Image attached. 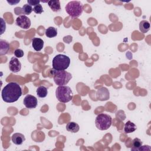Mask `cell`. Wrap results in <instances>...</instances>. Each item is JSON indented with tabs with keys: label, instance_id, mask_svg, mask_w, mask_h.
<instances>
[{
	"label": "cell",
	"instance_id": "cell-4",
	"mask_svg": "<svg viewBox=\"0 0 151 151\" xmlns=\"http://www.w3.org/2000/svg\"><path fill=\"white\" fill-rule=\"evenodd\" d=\"M52 73L55 83L58 86L66 85L72 78L71 73L65 70H52Z\"/></svg>",
	"mask_w": 151,
	"mask_h": 151
},
{
	"label": "cell",
	"instance_id": "cell-15",
	"mask_svg": "<svg viewBox=\"0 0 151 151\" xmlns=\"http://www.w3.org/2000/svg\"><path fill=\"white\" fill-rule=\"evenodd\" d=\"M66 129L67 131L71 133H77L80 129V126L77 123L74 122H70L67 124Z\"/></svg>",
	"mask_w": 151,
	"mask_h": 151
},
{
	"label": "cell",
	"instance_id": "cell-19",
	"mask_svg": "<svg viewBox=\"0 0 151 151\" xmlns=\"http://www.w3.org/2000/svg\"><path fill=\"white\" fill-rule=\"evenodd\" d=\"M37 94L40 98H44L47 96L48 90L47 88L43 86H41L37 89Z\"/></svg>",
	"mask_w": 151,
	"mask_h": 151
},
{
	"label": "cell",
	"instance_id": "cell-24",
	"mask_svg": "<svg viewBox=\"0 0 151 151\" xmlns=\"http://www.w3.org/2000/svg\"><path fill=\"white\" fill-rule=\"evenodd\" d=\"M27 2L29 5L34 6L38 5V4H40V1H29V0H28Z\"/></svg>",
	"mask_w": 151,
	"mask_h": 151
},
{
	"label": "cell",
	"instance_id": "cell-1",
	"mask_svg": "<svg viewBox=\"0 0 151 151\" xmlns=\"http://www.w3.org/2000/svg\"><path fill=\"white\" fill-rule=\"evenodd\" d=\"M1 96L6 103L15 102L22 96L21 87L16 82H10L2 89Z\"/></svg>",
	"mask_w": 151,
	"mask_h": 151
},
{
	"label": "cell",
	"instance_id": "cell-18",
	"mask_svg": "<svg viewBox=\"0 0 151 151\" xmlns=\"http://www.w3.org/2000/svg\"><path fill=\"white\" fill-rule=\"evenodd\" d=\"M45 35L48 38H53L57 36V28L53 27H50L45 29Z\"/></svg>",
	"mask_w": 151,
	"mask_h": 151
},
{
	"label": "cell",
	"instance_id": "cell-25",
	"mask_svg": "<svg viewBox=\"0 0 151 151\" xmlns=\"http://www.w3.org/2000/svg\"><path fill=\"white\" fill-rule=\"evenodd\" d=\"M1 23H2V27H1V34H2L3 32H4V31H5V28H6V24H5V22H4V21L3 20L2 18H1Z\"/></svg>",
	"mask_w": 151,
	"mask_h": 151
},
{
	"label": "cell",
	"instance_id": "cell-11",
	"mask_svg": "<svg viewBox=\"0 0 151 151\" xmlns=\"http://www.w3.org/2000/svg\"><path fill=\"white\" fill-rule=\"evenodd\" d=\"M32 46L35 51H40L44 47V41L40 38H34L32 40Z\"/></svg>",
	"mask_w": 151,
	"mask_h": 151
},
{
	"label": "cell",
	"instance_id": "cell-13",
	"mask_svg": "<svg viewBox=\"0 0 151 151\" xmlns=\"http://www.w3.org/2000/svg\"><path fill=\"white\" fill-rule=\"evenodd\" d=\"M0 45H1L0 55H2L6 54L9 50V43L6 41L0 40Z\"/></svg>",
	"mask_w": 151,
	"mask_h": 151
},
{
	"label": "cell",
	"instance_id": "cell-16",
	"mask_svg": "<svg viewBox=\"0 0 151 151\" xmlns=\"http://www.w3.org/2000/svg\"><path fill=\"white\" fill-rule=\"evenodd\" d=\"M48 5L54 12H58L61 9L60 2L59 1H48Z\"/></svg>",
	"mask_w": 151,
	"mask_h": 151
},
{
	"label": "cell",
	"instance_id": "cell-22",
	"mask_svg": "<svg viewBox=\"0 0 151 151\" xmlns=\"http://www.w3.org/2000/svg\"><path fill=\"white\" fill-rule=\"evenodd\" d=\"M33 11L35 13H36L37 14H41L43 12V8H42V5L40 4H38L37 5L34 6L33 8Z\"/></svg>",
	"mask_w": 151,
	"mask_h": 151
},
{
	"label": "cell",
	"instance_id": "cell-21",
	"mask_svg": "<svg viewBox=\"0 0 151 151\" xmlns=\"http://www.w3.org/2000/svg\"><path fill=\"white\" fill-rule=\"evenodd\" d=\"M21 12L24 15H29L32 11H33V8L32 6L29 5V4H25L24 6L21 8Z\"/></svg>",
	"mask_w": 151,
	"mask_h": 151
},
{
	"label": "cell",
	"instance_id": "cell-7",
	"mask_svg": "<svg viewBox=\"0 0 151 151\" xmlns=\"http://www.w3.org/2000/svg\"><path fill=\"white\" fill-rule=\"evenodd\" d=\"M16 24L22 29H28L31 26V21L28 17L23 15L18 17L16 19Z\"/></svg>",
	"mask_w": 151,
	"mask_h": 151
},
{
	"label": "cell",
	"instance_id": "cell-17",
	"mask_svg": "<svg viewBox=\"0 0 151 151\" xmlns=\"http://www.w3.org/2000/svg\"><path fill=\"white\" fill-rule=\"evenodd\" d=\"M150 23L146 20H143L140 21L139 24V29L142 33H146L150 29Z\"/></svg>",
	"mask_w": 151,
	"mask_h": 151
},
{
	"label": "cell",
	"instance_id": "cell-8",
	"mask_svg": "<svg viewBox=\"0 0 151 151\" xmlns=\"http://www.w3.org/2000/svg\"><path fill=\"white\" fill-rule=\"evenodd\" d=\"M24 104L28 109H34L38 104L37 99L32 95L28 94L24 99Z\"/></svg>",
	"mask_w": 151,
	"mask_h": 151
},
{
	"label": "cell",
	"instance_id": "cell-6",
	"mask_svg": "<svg viewBox=\"0 0 151 151\" xmlns=\"http://www.w3.org/2000/svg\"><path fill=\"white\" fill-rule=\"evenodd\" d=\"M112 118L107 114H99L96 118L95 124L97 128L100 130H106L111 125Z\"/></svg>",
	"mask_w": 151,
	"mask_h": 151
},
{
	"label": "cell",
	"instance_id": "cell-2",
	"mask_svg": "<svg viewBox=\"0 0 151 151\" xmlns=\"http://www.w3.org/2000/svg\"><path fill=\"white\" fill-rule=\"evenodd\" d=\"M55 96L58 100L61 103H67L73 97V93L71 88L67 86H59L55 90Z\"/></svg>",
	"mask_w": 151,
	"mask_h": 151
},
{
	"label": "cell",
	"instance_id": "cell-9",
	"mask_svg": "<svg viewBox=\"0 0 151 151\" xmlns=\"http://www.w3.org/2000/svg\"><path fill=\"white\" fill-rule=\"evenodd\" d=\"M9 68L12 73H18L21 69V63L17 57H12L9 63Z\"/></svg>",
	"mask_w": 151,
	"mask_h": 151
},
{
	"label": "cell",
	"instance_id": "cell-10",
	"mask_svg": "<svg viewBox=\"0 0 151 151\" xmlns=\"http://www.w3.org/2000/svg\"><path fill=\"white\" fill-rule=\"evenodd\" d=\"M97 99L100 101H105L109 99L110 94L108 89L106 87H102L97 90Z\"/></svg>",
	"mask_w": 151,
	"mask_h": 151
},
{
	"label": "cell",
	"instance_id": "cell-23",
	"mask_svg": "<svg viewBox=\"0 0 151 151\" xmlns=\"http://www.w3.org/2000/svg\"><path fill=\"white\" fill-rule=\"evenodd\" d=\"M24 51L21 49H16L14 51V55L17 58H21L24 56Z\"/></svg>",
	"mask_w": 151,
	"mask_h": 151
},
{
	"label": "cell",
	"instance_id": "cell-12",
	"mask_svg": "<svg viewBox=\"0 0 151 151\" xmlns=\"http://www.w3.org/2000/svg\"><path fill=\"white\" fill-rule=\"evenodd\" d=\"M11 139L12 142L17 145H21L23 143V142L25 140V136L24 134L19 133H14Z\"/></svg>",
	"mask_w": 151,
	"mask_h": 151
},
{
	"label": "cell",
	"instance_id": "cell-3",
	"mask_svg": "<svg viewBox=\"0 0 151 151\" xmlns=\"http://www.w3.org/2000/svg\"><path fill=\"white\" fill-rule=\"evenodd\" d=\"M65 11L72 18L80 17L83 11V5L80 1H72L65 6Z\"/></svg>",
	"mask_w": 151,
	"mask_h": 151
},
{
	"label": "cell",
	"instance_id": "cell-5",
	"mask_svg": "<svg viewBox=\"0 0 151 151\" xmlns=\"http://www.w3.org/2000/svg\"><path fill=\"white\" fill-rule=\"evenodd\" d=\"M52 68L56 70H65L70 65V58L63 54H58L52 59Z\"/></svg>",
	"mask_w": 151,
	"mask_h": 151
},
{
	"label": "cell",
	"instance_id": "cell-26",
	"mask_svg": "<svg viewBox=\"0 0 151 151\" xmlns=\"http://www.w3.org/2000/svg\"><path fill=\"white\" fill-rule=\"evenodd\" d=\"M19 1H7V2L8 3V4H11V5H14V4H18V2H19Z\"/></svg>",
	"mask_w": 151,
	"mask_h": 151
},
{
	"label": "cell",
	"instance_id": "cell-14",
	"mask_svg": "<svg viewBox=\"0 0 151 151\" xmlns=\"http://www.w3.org/2000/svg\"><path fill=\"white\" fill-rule=\"evenodd\" d=\"M137 129V127L134 123L132 122L131 121H127L125 124L124 127V131L126 133H130L134 132Z\"/></svg>",
	"mask_w": 151,
	"mask_h": 151
},
{
	"label": "cell",
	"instance_id": "cell-20",
	"mask_svg": "<svg viewBox=\"0 0 151 151\" xmlns=\"http://www.w3.org/2000/svg\"><path fill=\"white\" fill-rule=\"evenodd\" d=\"M132 150H139L142 146V142L139 138H134L132 141Z\"/></svg>",
	"mask_w": 151,
	"mask_h": 151
}]
</instances>
